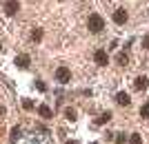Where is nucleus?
Instances as JSON below:
<instances>
[{
    "instance_id": "3",
    "label": "nucleus",
    "mask_w": 149,
    "mask_h": 144,
    "mask_svg": "<svg viewBox=\"0 0 149 144\" xmlns=\"http://www.w3.org/2000/svg\"><path fill=\"white\" fill-rule=\"evenodd\" d=\"M93 60H96V64H100V67H105L107 62H109V56H107V51H96V53H93Z\"/></svg>"
},
{
    "instance_id": "14",
    "label": "nucleus",
    "mask_w": 149,
    "mask_h": 144,
    "mask_svg": "<svg viewBox=\"0 0 149 144\" xmlns=\"http://www.w3.org/2000/svg\"><path fill=\"white\" fill-rule=\"evenodd\" d=\"M140 115H143V118H149V102L140 107Z\"/></svg>"
},
{
    "instance_id": "6",
    "label": "nucleus",
    "mask_w": 149,
    "mask_h": 144,
    "mask_svg": "<svg viewBox=\"0 0 149 144\" xmlns=\"http://www.w3.org/2000/svg\"><path fill=\"white\" fill-rule=\"evenodd\" d=\"M38 113H40V118H45V120L54 118V111H51L47 104H40V107H38Z\"/></svg>"
},
{
    "instance_id": "21",
    "label": "nucleus",
    "mask_w": 149,
    "mask_h": 144,
    "mask_svg": "<svg viewBox=\"0 0 149 144\" xmlns=\"http://www.w3.org/2000/svg\"><path fill=\"white\" fill-rule=\"evenodd\" d=\"M65 144H78V142H76V140H67Z\"/></svg>"
},
{
    "instance_id": "20",
    "label": "nucleus",
    "mask_w": 149,
    "mask_h": 144,
    "mask_svg": "<svg viewBox=\"0 0 149 144\" xmlns=\"http://www.w3.org/2000/svg\"><path fill=\"white\" fill-rule=\"evenodd\" d=\"M123 142H125V135L120 133V135H118V144H123Z\"/></svg>"
},
{
    "instance_id": "17",
    "label": "nucleus",
    "mask_w": 149,
    "mask_h": 144,
    "mask_svg": "<svg viewBox=\"0 0 149 144\" xmlns=\"http://www.w3.org/2000/svg\"><path fill=\"white\" fill-rule=\"evenodd\" d=\"M22 107H25V109H33V102H31V100H27V98H25V100H22Z\"/></svg>"
},
{
    "instance_id": "8",
    "label": "nucleus",
    "mask_w": 149,
    "mask_h": 144,
    "mask_svg": "<svg viewBox=\"0 0 149 144\" xmlns=\"http://www.w3.org/2000/svg\"><path fill=\"white\" fill-rule=\"evenodd\" d=\"M29 62H31L29 56H18V58H16V64H18L20 69H27V67H29Z\"/></svg>"
},
{
    "instance_id": "11",
    "label": "nucleus",
    "mask_w": 149,
    "mask_h": 144,
    "mask_svg": "<svg viewBox=\"0 0 149 144\" xmlns=\"http://www.w3.org/2000/svg\"><path fill=\"white\" fill-rule=\"evenodd\" d=\"M18 138H20V129H18V126H13V129H11V135H9V140H11V142H16Z\"/></svg>"
},
{
    "instance_id": "22",
    "label": "nucleus",
    "mask_w": 149,
    "mask_h": 144,
    "mask_svg": "<svg viewBox=\"0 0 149 144\" xmlns=\"http://www.w3.org/2000/svg\"><path fill=\"white\" fill-rule=\"evenodd\" d=\"M0 115H5V107H0Z\"/></svg>"
},
{
    "instance_id": "2",
    "label": "nucleus",
    "mask_w": 149,
    "mask_h": 144,
    "mask_svg": "<svg viewBox=\"0 0 149 144\" xmlns=\"http://www.w3.org/2000/svg\"><path fill=\"white\" fill-rule=\"evenodd\" d=\"M56 80L60 82V84H67V82L71 80V71H69L67 67H60V69L56 71Z\"/></svg>"
},
{
    "instance_id": "4",
    "label": "nucleus",
    "mask_w": 149,
    "mask_h": 144,
    "mask_svg": "<svg viewBox=\"0 0 149 144\" xmlns=\"http://www.w3.org/2000/svg\"><path fill=\"white\" fill-rule=\"evenodd\" d=\"M5 13H7V16L18 13V0H7V2H5Z\"/></svg>"
},
{
    "instance_id": "7",
    "label": "nucleus",
    "mask_w": 149,
    "mask_h": 144,
    "mask_svg": "<svg viewBox=\"0 0 149 144\" xmlns=\"http://www.w3.org/2000/svg\"><path fill=\"white\" fill-rule=\"evenodd\" d=\"M134 84H136V89H138V91H145V89L149 87V78L140 75V78H136V82H134Z\"/></svg>"
},
{
    "instance_id": "12",
    "label": "nucleus",
    "mask_w": 149,
    "mask_h": 144,
    "mask_svg": "<svg viewBox=\"0 0 149 144\" xmlns=\"http://www.w3.org/2000/svg\"><path fill=\"white\" fill-rule=\"evenodd\" d=\"M109 120H111V113H102V115L98 118V122H96V124H105V122H109Z\"/></svg>"
},
{
    "instance_id": "5",
    "label": "nucleus",
    "mask_w": 149,
    "mask_h": 144,
    "mask_svg": "<svg viewBox=\"0 0 149 144\" xmlns=\"http://www.w3.org/2000/svg\"><path fill=\"white\" fill-rule=\"evenodd\" d=\"M113 22H116V25H125V22H127V11H125V9H116V11H113Z\"/></svg>"
},
{
    "instance_id": "23",
    "label": "nucleus",
    "mask_w": 149,
    "mask_h": 144,
    "mask_svg": "<svg viewBox=\"0 0 149 144\" xmlns=\"http://www.w3.org/2000/svg\"><path fill=\"white\" fill-rule=\"evenodd\" d=\"M91 144H98V142H91Z\"/></svg>"
},
{
    "instance_id": "19",
    "label": "nucleus",
    "mask_w": 149,
    "mask_h": 144,
    "mask_svg": "<svg viewBox=\"0 0 149 144\" xmlns=\"http://www.w3.org/2000/svg\"><path fill=\"white\" fill-rule=\"evenodd\" d=\"M143 47H145V49H149V36H145V40H143Z\"/></svg>"
},
{
    "instance_id": "16",
    "label": "nucleus",
    "mask_w": 149,
    "mask_h": 144,
    "mask_svg": "<svg viewBox=\"0 0 149 144\" xmlns=\"http://www.w3.org/2000/svg\"><path fill=\"white\" fill-rule=\"evenodd\" d=\"M65 115H67V120H71V122L76 120V111H71V109H69V111L65 113Z\"/></svg>"
},
{
    "instance_id": "9",
    "label": "nucleus",
    "mask_w": 149,
    "mask_h": 144,
    "mask_svg": "<svg viewBox=\"0 0 149 144\" xmlns=\"http://www.w3.org/2000/svg\"><path fill=\"white\" fill-rule=\"evenodd\" d=\"M116 102H118V104H123V107H127V104H129V95H127V93H125V91H120V93L118 95H116Z\"/></svg>"
},
{
    "instance_id": "10",
    "label": "nucleus",
    "mask_w": 149,
    "mask_h": 144,
    "mask_svg": "<svg viewBox=\"0 0 149 144\" xmlns=\"http://www.w3.org/2000/svg\"><path fill=\"white\" fill-rule=\"evenodd\" d=\"M31 40H33V42H40V40H42V29H33V33H31Z\"/></svg>"
},
{
    "instance_id": "13",
    "label": "nucleus",
    "mask_w": 149,
    "mask_h": 144,
    "mask_svg": "<svg viewBox=\"0 0 149 144\" xmlns=\"http://www.w3.org/2000/svg\"><path fill=\"white\" fill-rule=\"evenodd\" d=\"M129 142H131V144H143V138H140L138 133H134V135L129 138Z\"/></svg>"
},
{
    "instance_id": "1",
    "label": "nucleus",
    "mask_w": 149,
    "mask_h": 144,
    "mask_svg": "<svg viewBox=\"0 0 149 144\" xmlns=\"http://www.w3.org/2000/svg\"><path fill=\"white\" fill-rule=\"evenodd\" d=\"M87 25H89V31L100 33L102 29H105V20L100 18L98 13H91V16H89V20H87Z\"/></svg>"
},
{
    "instance_id": "15",
    "label": "nucleus",
    "mask_w": 149,
    "mask_h": 144,
    "mask_svg": "<svg viewBox=\"0 0 149 144\" xmlns=\"http://www.w3.org/2000/svg\"><path fill=\"white\" fill-rule=\"evenodd\" d=\"M36 89H38V91H47V87H45V82H42V80H38V82H36Z\"/></svg>"
},
{
    "instance_id": "18",
    "label": "nucleus",
    "mask_w": 149,
    "mask_h": 144,
    "mask_svg": "<svg viewBox=\"0 0 149 144\" xmlns=\"http://www.w3.org/2000/svg\"><path fill=\"white\" fill-rule=\"evenodd\" d=\"M118 62H120V64H127V56H125V53L118 58Z\"/></svg>"
}]
</instances>
